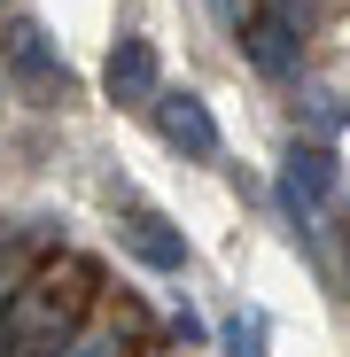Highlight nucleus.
<instances>
[{
	"label": "nucleus",
	"instance_id": "10",
	"mask_svg": "<svg viewBox=\"0 0 350 357\" xmlns=\"http://www.w3.org/2000/svg\"><path fill=\"white\" fill-rule=\"evenodd\" d=\"M265 8H272V16H280V24H296V31H304V24H312V0H265Z\"/></svg>",
	"mask_w": 350,
	"mask_h": 357
},
{
	"label": "nucleus",
	"instance_id": "2",
	"mask_svg": "<svg viewBox=\"0 0 350 357\" xmlns=\"http://www.w3.org/2000/svg\"><path fill=\"white\" fill-rule=\"evenodd\" d=\"M327 195H335V148H327V140H296V148L280 155V218L296 225L304 241H312Z\"/></svg>",
	"mask_w": 350,
	"mask_h": 357
},
{
	"label": "nucleus",
	"instance_id": "6",
	"mask_svg": "<svg viewBox=\"0 0 350 357\" xmlns=\"http://www.w3.org/2000/svg\"><path fill=\"white\" fill-rule=\"evenodd\" d=\"M156 132L180 148V155H195V163L218 155V116H210L195 93H163V101H156Z\"/></svg>",
	"mask_w": 350,
	"mask_h": 357
},
{
	"label": "nucleus",
	"instance_id": "9",
	"mask_svg": "<svg viewBox=\"0 0 350 357\" xmlns=\"http://www.w3.org/2000/svg\"><path fill=\"white\" fill-rule=\"evenodd\" d=\"M63 357H117V334H71Z\"/></svg>",
	"mask_w": 350,
	"mask_h": 357
},
{
	"label": "nucleus",
	"instance_id": "8",
	"mask_svg": "<svg viewBox=\"0 0 350 357\" xmlns=\"http://www.w3.org/2000/svg\"><path fill=\"white\" fill-rule=\"evenodd\" d=\"M218 342H226V357H265V311H226L218 319Z\"/></svg>",
	"mask_w": 350,
	"mask_h": 357
},
{
	"label": "nucleus",
	"instance_id": "7",
	"mask_svg": "<svg viewBox=\"0 0 350 357\" xmlns=\"http://www.w3.org/2000/svg\"><path fill=\"white\" fill-rule=\"evenodd\" d=\"M117 241H125L148 272H187V241H180V225H171V218H156V210H125Z\"/></svg>",
	"mask_w": 350,
	"mask_h": 357
},
{
	"label": "nucleus",
	"instance_id": "11",
	"mask_svg": "<svg viewBox=\"0 0 350 357\" xmlns=\"http://www.w3.org/2000/svg\"><path fill=\"white\" fill-rule=\"evenodd\" d=\"M0 349H16V342H8V311H0Z\"/></svg>",
	"mask_w": 350,
	"mask_h": 357
},
{
	"label": "nucleus",
	"instance_id": "3",
	"mask_svg": "<svg viewBox=\"0 0 350 357\" xmlns=\"http://www.w3.org/2000/svg\"><path fill=\"white\" fill-rule=\"evenodd\" d=\"M78 303H86V287H63V295H54V280L16 287V303H8V342H16V349H54V342H71Z\"/></svg>",
	"mask_w": 350,
	"mask_h": 357
},
{
	"label": "nucleus",
	"instance_id": "4",
	"mask_svg": "<svg viewBox=\"0 0 350 357\" xmlns=\"http://www.w3.org/2000/svg\"><path fill=\"white\" fill-rule=\"evenodd\" d=\"M101 86H109V101H117V109H156V101H163L156 47H148L140 31H125V39L109 47V63H101Z\"/></svg>",
	"mask_w": 350,
	"mask_h": 357
},
{
	"label": "nucleus",
	"instance_id": "1",
	"mask_svg": "<svg viewBox=\"0 0 350 357\" xmlns=\"http://www.w3.org/2000/svg\"><path fill=\"white\" fill-rule=\"evenodd\" d=\"M0 63H8V78L31 93V101H71L78 93V78H71V63L54 54V39L31 24V16H8V31H0Z\"/></svg>",
	"mask_w": 350,
	"mask_h": 357
},
{
	"label": "nucleus",
	"instance_id": "5",
	"mask_svg": "<svg viewBox=\"0 0 350 357\" xmlns=\"http://www.w3.org/2000/svg\"><path fill=\"white\" fill-rule=\"evenodd\" d=\"M242 54H249L265 78H296V70H304V31L280 24L272 8H257V16L242 24Z\"/></svg>",
	"mask_w": 350,
	"mask_h": 357
}]
</instances>
